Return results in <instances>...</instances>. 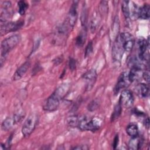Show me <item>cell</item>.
<instances>
[{"instance_id":"obj_1","label":"cell","mask_w":150,"mask_h":150,"mask_svg":"<svg viewBox=\"0 0 150 150\" xmlns=\"http://www.w3.org/2000/svg\"><path fill=\"white\" fill-rule=\"evenodd\" d=\"M70 88L69 83H63L59 86L46 99L43 104V110L46 111H54L59 106L61 100L66 96Z\"/></svg>"},{"instance_id":"obj_2","label":"cell","mask_w":150,"mask_h":150,"mask_svg":"<svg viewBox=\"0 0 150 150\" xmlns=\"http://www.w3.org/2000/svg\"><path fill=\"white\" fill-rule=\"evenodd\" d=\"M21 36L19 35H13L4 39L1 44V65L2 66L3 62L5 61V57L8 53L15 47L21 42Z\"/></svg>"},{"instance_id":"obj_3","label":"cell","mask_w":150,"mask_h":150,"mask_svg":"<svg viewBox=\"0 0 150 150\" xmlns=\"http://www.w3.org/2000/svg\"><path fill=\"white\" fill-rule=\"evenodd\" d=\"M38 122V117L35 114L30 115L24 122L22 127V133L25 137H28L33 132Z\"/></svg>"},{"instance_id":"obj_4","label":"cell","mask_w":150,"mask_h":150,"mask_svg":"<svg viewBox=\"0 0 150 150\" xmlns=\"http://www.w3.org/2000/svg\"><path fill=\"white\" fill-rule=\"evenodd\" d=\"M78 1H74L70 6L69 12L66 18L64 25L71 32L74 28L77 18V6Z\"/></svg>"},{"instance_id":"obj_5","label":"cell","mask_w":150,"mask_h":150,"mask_svg":"<svg viewBox=\"0 0 150 150\" xmlns=\"http://www.w3.org/2000/svg\"><path fill=\"white\" fill-rule=\"evenodd\" d=\"M138 57L142 62H148L149 60V38L146 40L144 38L139 39L138 42Z\"/></svg>"},{"instance_id":"obj_6","label":"cell","mask_w":150,"mask_h":150,"mask_svg":"<svg viewBox=\"0 0 150 150\" xmlns=\"http://www.w3.org/2000/svg\"><path fill=\"white\" fill-rule=\"evenodd\" d=\"M124 51L129 52L132 50L135 40L134 36L128 32H122L118 35Z\"/></svg>"},{"instance_id":"obj_7","label":"cell","mask_w":150,"mask_h":150,"mask_svg":"<svg viewBox=\"0 0 150 150\" xmlns=\"http://www.w3.org/2000/svg\"><path fill=\"white\" fill-rule=\"evenodd\" d=\"M124 52V50L117 35L115 39L112 47V58L113 61L117 63H120Z\"/></svg>"},{"instance_id":"obj_8","label":"cell","mask_w":150,"mask_h":150,"mask_svg":"<svg viewBox=\"0 0 150 150\" xmlns=\"http://www.w3.org/2000/svg\"><path fill=\"white\" fill-rule=\"evenodd\" d=\"M23 22L21 21L15 22H5L1 23V34L5 35L11 32H15L22 27Z\"/></svg>"},{"instance_id":"obj_9","label":"cell","mask_w":150,"mask_h":150,"mask_svg":"<svg viewBox=\"0 0 150 150\" xmlns=\"http://www.w3.org/2000/svg\"><path fill=\"white\" fill-rule=\"evenodd\" d=\"M131 83L128 73L124 71L121 73L114 88V94H118L121 90H123L124 88H127Z\"/></svg>"},{"instance_id":"obj_10","label":"cell","mask_w":150,"mask_h":150,"mask_svg":"<svg viewBox=\"0 0 150 150\" xmlns=\"http://www.w3.org/2000/svg\"><path fill=\"white\" fill-rule=\"evenodd\" d=\"M134 98L132 93L129 90H123L120 94L119 103L122 107L130 108L134 103Z\"/></svg>"},{"instance_id":"obj_11","label":"cell","mask_w":150,"mask_h":150,"mask_svg":"<svg viewBox=\"0 0 150 150\" xmlns=\"http://www.w3.org/2000/svg\"><path fill=\"white\" fill-rule=\"evenodd\" d=\"M97 76V72L94 69H90L83 75L82 77L86 82V89L87 90H91L94 86Z\"/></svg>"},{"instance_id":"obj_12","label":"cell","mask_w":150,"mask_h":150,"mask_svg":"<svg viewBox=\"0 0 150 150\" xmlns=\"http://www.w3.org/2000/svg\"><path fill=\"white\" fill-rule=\"evenodd\" d=\"M13 14L11 3L9 1H5L2 4L1 13V23L7 22L8 18H10Z\"/></svg>"},{"instance_id":"obj_13","label":"cell","mask_w":150,"mask_h":150,"mask_svg":"<svg viewBox=\"0 0 150 150\" xmlns=\"http://www.w3.org/2000/svg\"><path fill=\"white\" fill-rule=\"evenodd\" d=\"M101 16L99 12L95 11L93 12L90 23V29L92 33H94L99 26L101 21Z\"/></svg>"},{"instance_id":"obj_14","label":"cell","mask_w":150,"mask_h":150,"mask_svg":"<svg viewBox=\"0 0 150 150\" xmlns=\"http://www.w3.org/2000/svg\"><path fill=\"white\" fill-rule=\"evenodd\" d=\"M30 63L29 61H26L24 63H23L13 74L12 77L13 80L16 81L20 80L26 73L27 71L28 70L30 67Z\"/></svg>"},{"instance_id":"obj_15","label":"cell","mask_w":150,"mask_h":150,"mask_svg":"<svg viewBox=\"0 0 150 150\" xmlns=\"http://www.w3.org/2000/svg\"><path fill=\"white\" fill-rule=\"evenodd\" d=\"M143 70L141 67H131L130 71L128 73V77L131 82L139 81L142 77Z\"/></svg>"},{"instance_id":"obj_16","label":"cell","mask_w":150,"mask_h":150,"mask_svg":"<svg viewBox=\"0 0 150 150\" xmlns=\"http://www.w3.org/2000/svg\"><path fill=\"white\" fill-rule=\"evenodd\" d=\"M102 124V121L97 117H94L88 120L87 126V131H90L92 132H94L97 131Z\"/></svg>"},{"instance_id":"obj_17","label":"cell","mask_w":150,"mask_h":150,"mask_svg":"<svg viewBox=\"0 0 150 150\" xmlns=\"http://www.w3.org/2000/svg\"><path fill=\"white\" fill-rule=\"evenodd\" d=\"M143 145V139L137 135L132 137L128 143V148L129 149H139Z\"/></svg>"},{"instance_id":"obj_18","label":"cell","mask_w":150,"mask_h":150,"mask_svg":"<svg viewBox=\"0 0 150 150\" xmlns=\"http://www.w3.org/2000/svg\"><path fill=\"white\" fill-rule=\"evenodd\" d=\"M137 94L142 98H146L149 96V86L144 83L138 84L135 88Z\"/></svg>"},{"instance_id":"obj_19","label":"cell","mask_w":150,"mask_h":150,"mask_svg":"<svg viewBox=\"0 0 150 150\" xmlns=\"http://www.w3.org/2000/svg\"><path fill=\"white\" fill-rule=\"evenodd\" d=\"M150 16V6L148 4H144L139 8L138 18L141 19H149Z\"/></svg>"},{"instance_id":"obj_20","label":"cell","mask_w":150,"mask_h":150,"mask_svg":"<svg viewBox=\"0 0 150 150\" xmlns=\"http://www.w3.org/2000/svg\"><path fill=\"white\" fill-rule=\"evenodd\" d=\"M15 124L13 117H7L5 120L3 121L1 124V128L2 130L5 131H7L10 130L13 126Z\"/></svg>"},{"instance_id":"obj_21","label":"cell","mask_w":150,"mask_h":150,"mask_svg":"<svg viewBox=\"0 0 150 150\" xmlns=\"http://www.w3.org/2000/svg\"><path fill=\"white\" fill-rule=\"evenodd\" d=\"M87 29H82L76 40V44L78 47H81L86 40Z\"/></svg>"},{"instance_id":"obj_22","label":"cell","mask_w":150,"mask_h":150,"mask_svg":"<svg viewBox=\"0 0 150 150\" xmlns=\"http://www.w3.org/2000/svg\"><path fill=\"white\" fill-rule=\"evenodd\" d=\"M126 132L131 138L138 135V128L137 125L134 124H129L127 127Z\"/></svg>"},{"instance_id":"obj_23","label":"cell","mask_w":150,"mask_h":150,"mask_svg":"<svg viewBox=\"0 0 150 150\" xmlns=\"http://www.w3.org/2000/svg\"><path fill=\"white\" fill-rule=\"evenodd\" d=\"M80 120V116L71 115L67 117L66 120L67 125L70 127H78Z\"/></svg>"},{"instance_id":"obj_24","label":"cell","mask_w":150,"mask_h":150,"mask_svg":"<svg viewBox=\"0 0 150 150\" xmlns=\"http://www.w3.org/2000/svg\"><path fill=\"white\" fill-rule=\"evenodd\" d=\"M121 111H122V106L118 102V104H117L114 108L112 115L111 116V121L113 122L116 120H117L120 117L121 114Z\"/></svg>"},{"instance_id":"obj_25","label":"cell","mask_w":150,"mask_h":150,"mask_svg":"<svg viewBox=\"0 0 150 150\" xmlns=\"http://www.w3.org/2000/svg\"><path fill=\"white\" fill-rule=\"evenodd\" d=\"M129 1H123L121 4V9L122 13L126 19H128L130 18V12H129Z\"/></svg>"},{"instance_id":"obj_26","label":"cell","mask_w":150,"mask_h":150,"mask_svg":"<svg viewBox=\"0 0 150 150\" xmlns=\"http://www.w3.org/2000/svg\"><path fill=\"white\" fill-rule=\"evenodd\" d=\"M87 9L86 5H83L81 14V23L83 29H87Z\"/></svg>"},{"instance_id":"obj_27","label":"cell","mask_w":150,"mask_h":150,"mask_svg":"<svg viewBox=\"0 0 150 150\" xmlns=\"http://www.w3.org/2000/svg\"><path fill=\"white\" fill-rule=\"evenodd\" d=\"M28 4L25 1H19L18 2V12L21 15H23L28 8Z\"/></svg>"},{"instance_id":"obj_28","label":"cell","mask_w":150,"mask_h":150,"mask_svg":"<svg viewBox=\"0 0 150 150\" xmlns=\"http://www.w3.org/2000/svg\"><path fill=\"white\" fill-rule=\"evenodd\" d=\"M108 2L105 1H101L99 5V11H98L101 16L102 15H107L108 13Z\"/></svg>"},{"instance_id":"obj_29","label":"cell","mask_w":150,"mask_h":150,"mask_svg":"<svg viewBox=\"0 0 150 150\" xmlns=\"http://www.w3.org/2000/svg\"><path fill=\"white\" fill-rule=\"evenodd\" d=\"M100 102L98 99L93 100L88 105L87 109L90 111H94L96 110L100 106Z\"/></svg>"},{"instance_id":"obj_30","label":"cell","mask_w":150,"mask_h":150,"mask_svg":"<svg viewBox=\"0 0 150 150\" xmlns=\"http://www.w3.org/2000/svg\"><path fill=\"white\" fill-rule=\"evenodd\" d=\"M25 115V113L23 111H21V112H17V113L13 115V117L15 124L20 122L23 120V118H24Z\"/></svg>"},{"instance_id":"obj_31","label":"cell","mask_w":150,"mask_h":150,"mask_svg":"<svg viewBox=\"0 0 150 150\" xmlns=\"http://www.w3.org/2000/svg\"><path fill=\"white\" fill-rule=\"evenodd\" d=\"M93 50V42L91 41L86 46V49H85V53H84L85 57H88L92 53Z\"/></svg>"},{"instance_id":"obj_32","label":"cell","mask_w":150,"mask_h":150,"mask_svg":"<svg viewBox=\"0 0 150 150\" xmlns=\"http://www.w3.org/2000/svg\"><path fill=\"white\" fill-rule=\"evenodd\" d=\"M69 68L70 70H71L72 71L76 69V61L73 58H70L69 59Z\"/></svg>"},{"instance_id":"obj_33","label":"cell","mask_w":150,"mask_h":150,"mask_svg":"<svg viewBox=\"0 0 150 150\" xmlns=\"http://www.w3.org/2000/svg\"><path fill=\"white\" fill-rule=\"evenodd\" d=\"M142 78L148 83H149V71L148 70H146L144 71L143 74H142Z\"/></svg>"},{"instance_id":"obj_34","label":"cell","mask_w":150,"mask_h":150,"mask_svg":"<svg viewBox=\"0 0 150 150\" xmlns=\"http://www.w3.org/2000/svg\"><path fill=\"white\" fill-rule=\"evenodd\" d=\"M118 144V135H117L114 139V141H113V144H112V146H113V148L114 149L116 148V147L117 146V145Z\"/></svg>"},{"instance_id":"obj_35","label":"cell","mask_w":150,"mask_h":150,"mask_svg":"<svg viewBox=\"0 0 150 150\" xmlns=\"http://www.w3.org/2000/svg\"><path fill=\"white\" fill-rule=\"evenodd\" d=\"M87 145H79L77 146H76L73 148L74 149H88V147L86 146Z\"/></svg>"},{"instance_id":"obj_36","label":"cell","mask_w":150,"mask_h":150,"mask_svg":"<svg viewBox=\"0 0 150 150\" xmlns=\"http://www.w3.org/2000/svg\"><path fill=\"white\" fill-rule=\"evenodd\" d=\"M144 125L145 126L148 128L149 127V118L147 117H145V118L144 119Z\"/></svg>"}]
</instances>
